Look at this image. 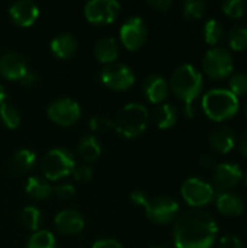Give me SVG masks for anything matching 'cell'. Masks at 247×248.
Masks as SVG:
<instances>
[{
    "instance_id": "1",
    "label": "cell",
    "mask_w": 247,
    "mask_h": 248,
    "mask_svg": "<svg viewBox=\"0 0 247 248\" xmlns=\"http://www.w3.org/2000/svg\"><path fill=\"white\" fill-rule=\"evenodd\" d=\"M218 234L214 217L202 209L182 214L173 227L175 248H211Z\"/></svg>"
},
{
    "instance_id": "2",
    "label": "cell",
    "mask_w": 247,
    "mask_h": 248,
    "mask_svg": "<svg viewBox=\"0 0 247 248\" xmlns=\"http://www.w3.org/2000/svg\"><path fill=\"white\" fill-rule=\"evenodd\" d=\"M170 89L175 96L185 103V115L192 118L195 115L192 103L201 96L204 89L202 74L194 65L182 64L170 76Z\"/></svg>"
},
{
    "instance_id": "3",
    "label": "cell",
    "mask_w": 247,
    "mask_h": 248,
    "mask_svg": "<svg viewBox=\"0 0 247 248\" xmlns=\"http://www.w3.org/2000/svg\"><path fill=\"white\" fill-rule=\"evenodd\" d=\"M239 99L229 89H211L202 97V110L211 121L215 122L231 119L239 112Z\"/></svg>"
},
{
    "instance_id": "4",
    "label": "cell",
    "mask_w": 247,
    "mask_h": 248,
    "mask_svg": "<svg viewBox=\"0 0 247 248\" xmlns=\"http://www.w3.org/2000/svg\"><path fill=\"white\" fill-rule=\"evenodd\" d=\"M148 125V110L141 103L125 105L116 119L114 121V129L122 137L132 140L140 137Z\"/></svg>"
},
{
    "instance_id": "5",
    "label": "cell",
    "mask_w": 247,
    "mask_h": 248,
    "mask_svg": "<svg viewBox=\"0 0 247 248\" xmlns=\"http://www.w3.org/2000/svg\"><path fill=\"white\" fill-rule=\"evenodd\" d=\"M76 167V158L73 153L64 147L52 148L42 160V173L48 180H58L71 174Z\"/></svg>"
},
{
    "instance_id": "6",
    "label": "cell",
    "mask_w": 247,
    "mask_h": 248,
    "mask_svg": "<svg viewBox=\"0 0 247 248\" xmlns=\"http://www.w3.org/2000/svg\"><path fill=\"white\" fill-rule=\"evenodd\" d=\"M202 67L205 74L213 80H224L234 70L231 52L224 46H214L204 55Z\"/></svg>"
},
{
    "instance_id": "7",
    "label": "cell",
    "mask_w": 247,
    "mask_h": 248,
    "mask_svg": "<svg viewBox=\"0 0 247 248\" xmlns=\"http://www.w3.org/2000/svg\"><path fill=\"white\" fill-rule=\"evenodd\" d=\"M181 193L183 201L192 208H202L213 202L214 199V187L202 179L189 177L183 182L181 187Z\"/></svg>"
},
{
    "instance_id": "8",
    "label": "cell",
    "mask_w": 247,
    "mask_h": 248,
    "mask_svg": "<svg viewBox=\"0 0 247 248\" xmlns=\"http://www.w3.org/2000/svg\"><path fill=\"white\" fill-rule=\"evenodd\" d=\"M144 209L150 221L159 225H166L176 219L179 214V203L169 196H157L154 199H148Z\"/></svg>"
},
{
    "instance_id": "9",
    "label": "cell",
    "mask_w": 247,
    "mask_h": 248,
    "mask_svg": "<svg viewBox=\"0 0 247 248\" xmlns=\"http://www.w3.org/2000/svg\"><path fill=\"white\" fill-rule=\"evenodd\" d=\"M100 80L112 90H127L135 83V74L131 67L122 62H112L102 68Z\"/></svg>"
},
{
    "instance_id": "10",
    "label": "cell",
    "mask_w": 247,
    "mask_h": 248,
    "mask_svg": "<svg viewBox=\"0 0 247 248\" xmlns=\"http://www.w3.org/2000/svg\"><path fill=\"white\" fill-rule=\"evenodd\" d=\"M121 10V4L115 0H90L84 6V16L90 23L109 25Z\"/></svg>"
},
{
    "instance_id": "11",
    "label": "cell",
    "mask_w": 247,
    "mask_h": 248,
    "mask_svg": "<svg viewBox=\"0 0 247 248\" xmlns=\"http://www.w3.org/2000/svg\"><path fill=\"white\" fill-rule=\"evenodd\" d=\"M147 35H148L147 26L140 16H132L127 19L119 29L121 42L130 51L140 49L147 41Z\"/></svg>"
},
{
    "instance_id": "12",
    "label": "cell",
    "mask_w": 247,
    "mask_h": 248,
    "mask_svg": "<svg viewBox=\"0 0 247 248\" xmlns=\"http://www.w3.org/2000/svg\"><path fill=\"white\" fill-rule=\"evenodd\" d=\"M47 113L52 122H55L61 126H70L79 121V118L82 115V109L76 100H73L70 97H63V99L54 100L48 106Z\"/></svg>"
},
{
    "instance_id": "13",
    "label": "cell",
    "mask_w": 247,
    "mask_h": 248,
    "mask_svg": "<svg viewBox=\"0 0 247 248\" xmlns=\"http://www.w3.org/2000/svg\"><path fill=\"white\" fill-rule=\"evenodd\" d=\"M243 179V171L236 163H220L213 170V182L215 187L221 192H230L234 189Z\"/></svg>"
},
{
    "instance_id": "14",
    "label": "cell",
    "mask_w": 247,
    "mask_h": 248,
    "mask_svg": "<svg viewBox=\"0 0 247 248\" xmlns=\"http://www.w3.org/2000/svg\"><path fill=\"white\" fill-rule=\"evenodd\" d=\"M29 71L26 60L19 52H6L0 57V74L7 80H22Z\"/></svg>"
},
{
    "instance_id": "15",
    "label": "cell",
    "mask_w": 247,
    "mask_h": 248,
    "mask_svg": "<svg viewBox=\"0 0 247 248\" xmlns=\"http://www.w3.org/2000/svg\"><path fill=\"white\" fill-rule=\"evenodd\" d=\"M55 228L66 234V235H74L83 231L84 228V218L80 212L74 209H64L58 212L54 218Z\"/></svg>"
},
{
    "instance_id": "16",
    "label": "cell",
    "mask_w": 247,
    "mask_h": 248,
    "mask_svg": "<svg viewBox=\"0 0 247 248\" xmlns=\"http://www.w3.org/2000/svg\"><path fill=\"white\" fill-rule=\"evenodd\" d=\"M9 15L19 26H31L39 16V7L31 0H19L9 7Z\"/></svg>"
},
{
    "instance_id": "17",
    "label": "cell",
    "mask_w": 247,
    "mask_h": 248,
    "mask_svg": "<svg viewBox=\"0 0 247 248\" xmlns=\"http://www.w3.org/2000/svg\"><path fill=\"white\" fill-rule=\"evenodd\" d=\"M210 144L215 151H218L221 154H229L236 147L234 131L227 125L214 128L210 132Z\"/></svg>"
},
{
    "instance_id": "18",
    "label": "cell",
    "mask_w": 247,
    "mask_h": 248,
    "mask_svg": "<svg viewBox=\"0 0 247 248\" xmlns=\"http://www.w3.org/2000/svg\"><path fill=\"white\" fill-rule=\"evenodd\" d=\"M143 92L150 103H162L169 93V83L162 76H148L144 80Z\"/></svg>"
},
{
    "instance_id": "19",
    "label": "cell",
    "mask_w": 247,
    "mask_h": 248,
    "mask_svg": "<svg viewBox=\"0 0 247 248\" xmlns=\"http://www.w3.org/2000/svg\"><path fill=\"white\" fill-rule=\"evenodd\" d=\"M217 209L226 217H240L245 212L243 199L233 192H221L215 199Z\"/></svg>"
},
{
    "instance_id": "20",
    "label": "cell",
    "mask_w": 247,
    "mask_h": 248,
    "mask_svg": "<svg viewBox=\"0 0 247 248\" xmlns=\"http://www.w3.org/2000/svg\"><path fill=\"white\" fill-rule=\"evenodd\" d=\"M51 51L60 60H67L77 51V41L71 33H60L51 41Z\"/></svg>"
},
{
    "instance_id": "21",
    "label": "cell",
    "mask_w": 247,
    "mask_h": 248,
    "mask_svg": "<svg viewBox=\"0 0 247 248\" xmlns=\"http://www.w3.org/2000/svg\"><path fill=\"white\" fill-rule=\"evenodd\" d=\"M118 54H119L118 42L112 36H103L95 45V55L105 65L115 62V60L118 58Z\"/></svg>"
},
{
    "instance_id": "22",
    "label": "cell",
    "mask_w": 247,
    "mask_h": 248,
    "mask_svg": "<svg viewBox=\"0 0 247 248\" xmlns=\"http://www.w3.org/2000/svg\"><path fill=\"white\" fill-rule=\"evenodd\" d=\"M77 151H79V155L83 158V161L93 163L99 158V155L102 153V147H100V142L98 141L96 137L87 135V137H83L80 140Z\"/></svg>"
},
{
    "instance_id": "23",
    "label": "cell",
    "mask_w": 247,
    "mask_h": 248,
    "mask_svg": "<svg viewBox=\"0 0 247 248\" xmlns=\"http://www.w3.org/2000/svg\"><path fill=\"white\" fill-rule=\"evenodd\" d=\"M25 190H26V193H28L31 198H33V199H36V201H44V199H47V198L52 193L51 185H49L45 179L36 177V176L28 177Z\"/></svg>"
},
{
    "instance_id": "24",
    "label": "cell",
    "mask_w": 247,
    "mask_h": 248,
    "mask_svg": "<svg viewBox=\"0 0 247 248\" xmlns=\"http://www.w3.org/2000/svg\"><path fill=\"white\" fill-rule=\"evenodd\" d=\"M35 161H36V155L33 151L28 150V148H22L19 151L15 153V155L12 157V169L13 171L19 173V174H23V173H28L32 170V167L35 166Z\"/></svg>"
},
{
    "instance_id": "25",
    "label": "cell",
    "mask_w": 247,
    "mask_h": 248,
    "mask_svg": "<svg viewBox=\"0 0 247 248\" xmlns=\"http://www.w3.org/2000/svg\"><path fill=\"white\" fill-rule=\"evenodd\" d=\"M154 121L156 125L160 129H167L173 126L178 121V109L172 103H163L160 105L154 112Z\"/></svg>"
},
{
    "instance_id": "26",
    "label": "cell",
    "mask_w": 247,
    "mask_h": 248,
    "mask_svg": "<svg viewBox=\"0 0 247 248\" xmlns=\"http://www.w3.org/2000/svg\"><path fill=\"white\" fill-rule=\"evenodd\" d=\"M227 42L234 51L247 49V23H237L231 26L227 35Z\"/></svg>"
},
{
    "instance_id": "27",
    "label": "cell",
    "mask_w": 247,
    "mask_h": 248,
    "mask_svg": "<svg viewBox=\"0 0 247 248\" xmlns=\"http://www.w3.org/2000/svg\"><path fill=\"white\" fill-rule=\"evenodd\" d=\"M224 38V26L218 19H208L204 25V39L208 45H217Z\"/></svg>"
},
{
    "instance_id": "28",
    "label": "cell",
    "mask_w": 247,
    "mask_h": 248,
    "mask_svg": "<svg viewBox=\"0 0 247 248\" xmlns=\"http://www.w3.org/2000/svg\"><path fill=\"white\" fill-rule=\"evenodd\" d=\"M26 248H57L55 237L51 231L38 230L29 237Z\"/></svg>"
},
{
    "instance_id": "29",
    "label": "cell",
    "mask_w": 247,
    "mask_h": 248,
    "mask_svg": "<svg viewBox=\"0 0 247 248\" xmlns=\"http://www.w3.org/2000/svg\"><path fill=\"white\" fill-rule=\"evenodd\" d=\"M0 119H1V122L4 124L6 128L16 129L19 126V124H20V113L12 103L4 100L0 105Z\"/></svg>"
},
{
    "instance_id": "30",
    "label": "cell",
    "mask_w": 247,
    "mask_h": 248,
    "mask_svg": "<svg viewBox=\"0 0 247 248\" xmlns=\"http://www.w3.org/2000/svg\"><path fill=\"white\" fill-rule=\"evenodd\" d=\"M20 221L29 231H38L41 224V212L35 206H25L20 212Z\"/></svg>"
},
{
    "instance_id": "31",
    "label": "cell",
    "mask_w": 247,
    "mask_h": 248,
    "mask_svg": "<svg viewBox=\"0 0 247 248\" xmlns=\"http://www.w3.org/2000/svg\"><path fill=\"white\" fill-rule=\"evenodd\" d=\"M207 1L204 0H186L183 3V16L186 19H201L207 12Z\"/></svg>"
},
{
    "instance_id": "32",
    "label": "cell",
    "mask_w": 247,
    "mask_h": 248,
    "mask_svg": "<svg viewBox=\"0 0 247 248\" xmlns=\"http://www.w3.org/2000/svg\"><path fill=\"white\" fill-rule=\"evenodd\" d=\"M229 90L237 97L247 96V74L246 73H236L230 77L229 81Z\"/></svg>"
},
{
    "instance_id": "33",
    "label": "cell",
    "mask_w": 247,
    "mask_h": 248,
    "mask_svg": "<svg viewBox=\"0 0 247 248\" xmlns=\"http://www.w3.org/2000/svg\"><path fill=\"white\" fill-rule=\"evenodd\" d=\"M223 12L231 19H239L247 12V0H226L223 3Z\"/></svg>"
},
{
    "instance_id": "34",
    "label": "cell",
    "mask_w": 247,
    "mask_h": 248,
    "mask_svg": "<svg viewBox=\"0 0 247 248\" xmlns=\"http://www.w3.org/2000/svg\"><path fill=\"white\" fill-rule=\"evenodd\" d=\"M89 126L93 132H105L114 128V121L103 115H96L89 121Z\"/></svg>"
},
{
    "instance_id": "35",
    "label": "cell",
    "mask_w": 247,
    "mask_h": 248,
    "mask_svg": "<svg viewBox=\"0 0 247 248\" xmlns=\"http://www.w3.org/2000/svg\"><path fill=\"white\" fill-rule=\"evenodd\" d=\"M71 174L77 182H89L93 177V170L87 164H80V166H76L73 169Z\"/></svg>"
},
{
    "instance_id": "36",
    "label": "cell",
    "mask_w": 247,
    "mask_h": 248,
    "mask_svg": "<svg viewBox=\"0 0 247 248\" xmlns=\"http://www.w3.org/2000/svg\"><path fill=\"white\" fill-rule=\"evenodd\" d=\"M52 193L58 198V199H61V201H67V199H70V198H73L74 196V193H76V189H74V186H71V185H60V186H55L54 189H52Z\"/></svg>"
},
{
    "instance_id": "37",
    "label": "cell",
    "mask_w": 247,
    "mask_h": 248,
    "mask_svg": "<svg viewBox=\"0 0 247 248\" xmlns=\"http://www.w3.org/2000/svg\"><path fill=\"white\" fill-rule=\"evenodd\" d=\"M220 248H243L242 244V240L237 237V235H233V234H229V235H224L221 240H220Z\"/></svg>"
},
{
    "instance_id": "38",
    "label": "cell",
    "mask_w": 247,
    "mask_h": 248,
    "mask_svg": "<svg viewBox=\"0 0 247 248\" xmlns=\"http://www.w3.org/2000/svg\"><path fill=\"white\" fill-rule=\"evenodd\" d=\"M92 248H122L121 243L112 238H102L93 243Z\"/></svg>"
},
{
    "instance_id": "39",
    "label": "cell",
    "mask_w": 247,
    "mask_h": 248,
    "mask_svg": "<svg viewBox=\"0 0 247 248\" xmlns=\"http://www.w3.org/2000/svg\"><path fill=\"white\" fill-rule=\"evenodd\" d=\"M173 4L172 0H150L148 1V6H151L153 9L156 10H160V12H166L167 9H170Z\"/></svg>"
},
{
    "instance_id": "40",
    "label": "cell",
    "mask_w": 247,
    "mask_h": 248,
    "mask_svg": "<svg viewBox=\"0 0 247 248\" xmlns=\"http://www.w3.org/2000/svg\"><path fill=\"white\" fill-rule=\"evenodd\" d=\"M131 201L135 203V205H138V206H146V203L148 202V198L146 196V193H143L141 190H135V192H132L131 193Z\"/></svg>"
},
{
    "instance_id": "41",
    "label": "cell",
    "mask_w": 247,
    "mask_h": 248,
    "mask_svg": "<svg viewBox=\"0 0 247 248\" xmlns=\"http://www.w3.org/2000/svg\"><path fill=\"white\" fill-rule=\"evenodd\" d=\"M239 148H240V153L247 158V129H245V131L240 134V138H239Z\"/></svg>"
},
{
    "instance_id": "42",
    "label": "cell",
    "mask_w": 247,
    "mask_h": 248,
    "mask_svg": "<svg viewBox=\"0 0 247 248\" xmlns=\"http://www.w3.org/2000/svg\"><path fill=\"white\" fill-rule=\"evenodd\" d=\"M38 81V76L35 74V73H32L31 70L25 74V77L20 80V83L22 84H25V86H31V84H35Z\"/></svg>"
},
{
    "instance_id": "43",
    "label": "cell",
    "mask_w": 247,
    "mask_h": 248,
    "mask_svg": "<svg viewBox=\"0 0 247 248\" xmlns=\"http://www.w3.org/2000/svg\"><path fill=\"white\" fill-rule=\"evenodd\" d=\"M199 163H201L202 167H213V160H211L210 155H202L201 160H199Z\"/></svg>"
},
{
    "instance_id": "44",
    "label": "cell",
    "mask_w": 247,
    "mask_h": 248,
    "mask_svg": "<svg viewBox=\"0 0 247 248\" xmlns=\"http://www.w3.org/2000/svg\"><path fill=\"white\" fill-rule=\"evenodd\" d=\"M6 100V92H4V87L0 84V105Z\"/></svg>"
},
{
    "instance_id": "45",
    "label": "cell",
    "mask_w": 247,
    "mask_h": 248,
    "mask_svg": "<svg viewBox=\"0 0 247 248\" xmlns=\"http://www.w3.org/2000/svg\"><path fill=\"white\" fill-rule=\"evenodd\" d=\"M153 248H173V247H169V246H156V247Z\"/></svg>"
},
{
    "instance_id": "46",
    "label": "cell",
    "mask_w": 247,
    "mask_h": 248,
    "mask_svg": "<svg viewBox=\"0 0 247 248\" xmlns=\"http://www.w3.org/2000/svg\"><path fill=\"white\" fill-rule=\"evenodd\" d=\"M245 112H246V116H247V100H246V103H245Z\"/></svg>"
},
{
    "instance_id": "47",
    "label": "cell",
    "mask_w": 247,
    "mask_h": 248,
    "mask_svg": "<svg viewBox=\"0 0 247 248\" xmlns=\"http://www.w3.org/2000/svg\"><path fill=\"white\" fill-rule=\"evenodd\" d=\"M246 185H247V173H246Z\"/></svg>"
}]
</instances>
